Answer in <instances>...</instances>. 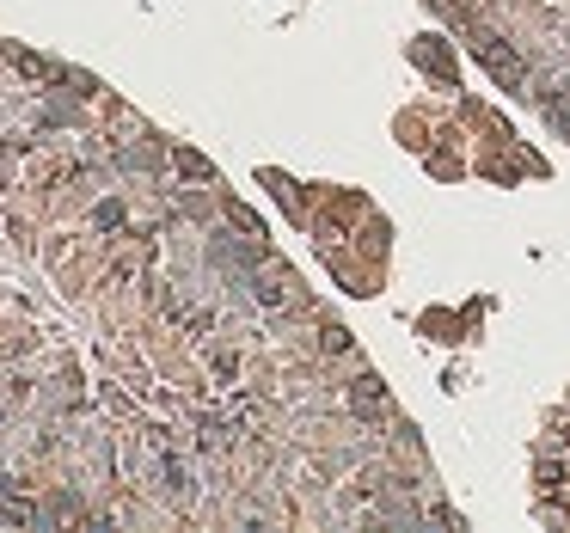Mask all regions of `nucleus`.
<instances>
[{
  "label": "nucleus",
  "instance_id": "obj_1",
  "mask_svg": "<svg viewBox=\"0 0 570 533\" xmlns=\"http://www.w3.org/2000/svg\"><path fill=\"white\" fill-rule=\"evenodd\" d=\"M497 92L570 141V0H423Z\"/></svg>",
  "mask_w": 570,
  "mask_h": 533
},
{
  "label": "nucleus",
  "instance_id": "obj_2",
  "mask_svg": "<svg viewBox=\"0 0 570 533\" xmlns=\"http://www.w3.org/2000/svg\"><path fill=\"white\" fill-rule=\"evenodd\" d=\"M528 484H534V521L570 527V393L546 411L534 448H528Z\"/></svg>",
  "mask_w": 570,
  "mask_h": 533
}]
</instances>
